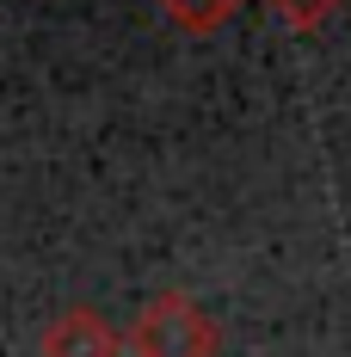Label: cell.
Returning <instances> with one entry per match:
<instances>
[{"label":"cell","mask_w":351,"mask_h":357,"mask_svg":"<svg viewBox=\"0 0 351 357\" xmlns=\"http://www.w3.org/2000/svg\"><path fill=\"white\" fill-rule=\"evenodd\" d=\"M130 357H216L222 351V326L210 321V308L185 289H160L148 296L130 321Z\"/></svg>","instance_id":"cell-1"},{"label":"cell","mask_w":351,"mask_h":357,"mask_svg":"<svg viewBox=\"0 0 351 357\" xmlns=\"http://www.w3.org/2000/svg\"><path fill=\"white\" fill-rule=\"evenodd\" d=\"M37 351H43V357H124V351H130V339H124L99 308H62L56 321L43 326Z\"/></svg>","instance_id":"cell-2"},{"label":"cell","mask_w":351,"mask_h":357,"mask_svg":"<svg viewBox=\"0 0 351 357\" xmlns=\"http://www.w3.org/2000/svg\"><path fill=\"white\" fill-rule=\"evenodd\" d=\"M160 6H167V19L185 25V31H216L241 0H160Z\"/></svg>","instance_id":"cell-3"},{"label":"cell","mask_w":351,"mask_h":357,"mask_svg":"<svg viewBox=\"0 0 351 357\" xmlns=\"http://www.w3.org/2000/svg\"><path fill=\"white\" fill-rule=\"evenodd\" d=\"M265 6L278 13L290 31H320V25H327V19H333L345 0H265Z\"/></svg>","instance_id":"cell-4"}]
</instances>
